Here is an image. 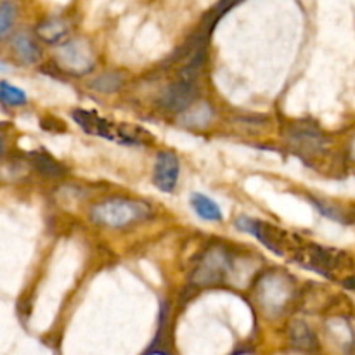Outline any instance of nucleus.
<instances>
[{
    "label": "nucleus",
    "instance_id": "1",
    "mask_svg": "<svg viewBox=\"0 0 355 355\" xmlns=\"http://www.w3.org/2000/svg\"><path fill=\"white\" fill-rule=\"evenodd\" d=\"M73 120L80 125L83 132L90 135H99L107 141L118 142L127 146H144L153 141V135L148 130L137 125L128 123H113L101 118L96 111L75 110L71 113Z\"/></svg>",
    "mask_w": 355,
    "mask_h": 355
},
{
    "label": "nucleus",
    "instance_id": "2",
    "mask_svg": "<svg viewBox=\"0 0 355 355\" xmlns=\"http://www.w3.org/2000/svg\"><path fill=\"white\" fill-rule=\"evenodd\" d=\"M153 208L146 201L130 198H107L94 205L90 210V220L97 225L111 229H123L139 224L151 217Z\"/></svg>",
    "mask_w": 355,
    "mask_h": 355
},
{
    "label": "nucleus",
    "instance_id": "3",
    "mask_svg": "<svg viewBox=\"0 0 355 355\" xmlns=\"http://www.w3.org/2000/svg\"><path fill=\"white\" fill-rule=\"evenodd\" d=\"M232 269V259L224 248H208L194 263L191 283L196 286H210L227 279Z\"/></svg>",
    "mask_w": 355,
    "mask_h": 355
},
{
    "label": "nucleus",
    "instance_id": "4",
    "mask_svg": "<svg viewBox=\"0 0 355 355\" xmlns=\"http://www.w3.org/2000/svg\"><path fill=\"white\" fill-rule=\"evenodd\" d=\"M59 68L73 76H83L92 71L96 64V55L92 47L85 40H68L62 42L55 54Z\"/></svg>",
    "mask_w": 355,
    "mask_h": 355
},
{
    "label": "nucleus",
    "instance_id": "5",
    "mask_svg": "<svg viewBox=\"0 0 355 355\" xmlns=\"http://www.w3.org/2000/svg\"><path fill=\"white\" fill-rule=\"evenodd\" d=\"M297 262L314 272L331 277L336 270L343 269V259H349L347 253L336 252L331 248H322L318 245H309L305 248L297 250Z\"/></svg>",
    "mask_w": 355,
    "mask_h": 355
},
{
    "label": "nucleus",
    "instance_id": "6",
    "mask_svg": "<svg viewBox=\"0 0 355 355\" xmlns=\"http://www.w3.org/2000/svg\"><path fill=\"white\" fill-rule=\"evenodd\" d=\"M236 225H238V229H241V231L250 232V234L255 236L262 245H266L267 248H269L270 252L276 253V255H286L288 248H290V245H288V236L290 234H288V232L281 231V229L274 227V225L270 224H266V222L262 220H253V218L246 217L238 218V220H236Z\"/></svg>",
    "mask_w": 355,
    "mask_h": 355
},
{
    "label": "nucleus",
    "instance_id": "7",
    "mask_svg": "<svg viewBox=\"0 0 355 355\" xmlns=\"http://www.w3.org/2000/svg\"><path fill=\"white\" fill-rule=\"evenodd\" d=\"M288 142L291 148L302 156H319L326 149V137L315 125L309 123H298L293 125L288 132Z\"/></svg>",
    "mask_w": 355,
    "mask_h": 355
},
{
    "label": "nucleus",
    "instance_id": "8",
    "mask_svg": "<svg viewBox=\"0 0 355 355\" xmlns=\"http://www.w3.org/2000/svg\"><path fill=\"white\" fill-rule=\"evenodd\" d=\"M259 300L263 309L277 312L288 304L291 297L290 281L284 276H266L259 284Z\"/></svg>",
    "mask_w": 355,
    "mask_h": 355
},
{
    "label": "nucleus",
    "instance_id": "9",
    "mask_svg": "<svg viewBox=\"0 0 355 355\" xmlns=\"http://www.w3.org/2000/svg\"><path fill=\"white\" fill-rule=\"evenodd\" d=\"M180 163L175 153L162 151L156 156L155 172H153V184L163 193H173L179 182Z\"/></svg>",
    "mask_w": 355,
    "mask_h": 355
},
{
    "label": "nucleus",
    "instance_id": "10",
    "mask_svg": "<svg viewBox=\"0 0 355 355\" xmlns=\"http://www.w3.org/2000/svg\"><path fill=\"white\" fill-rule=\"evenodd\" d=\"M69 35V23L64 17H47L37 26V37L45 44H59Z\"/></svg>",
    "mask_w": 355,
    "mask_h": 355
},
{
    "label": "nucleus",
    "instance_id": "11",
    "mask_svg": "<svg viewBox=\"0 0 355 355\" xmlns=\"http://www.w3.org/2000/svg\"><path fill=\"white\" fill-rule=\"evenodd\" d=\"M12 51L16 58L19 59L23 64H33L38 61L42 51L38 47L37 40L28 33H17L12 40Z\"/></svg>",
    "mask_w": 355,
    "mask_h": 355
},
{
    "label": "nucleus",
    "instance_id": "12",
    "mask_svg": "<svg viewBox=\"0 0 355 355\" xmlns=\"http://www.w3.org/2000/svg\"><path fill=\"white\" fill-rule=\"evenodd\" d=\"M191 207L196 211L198 217L203 218V220L222 222V218H224L220 207H218L211 198L205 196V194L201 193H194L193 196H191Z\"/></svg>",
    "mask_w": 355,
    "mask_h": 355
},
{
    "label": "nucleus",
    "instance_id": "13",
    "mask_svg": "<svg viewBox=\"0 0 355 355\" xmlns=\"http://www.w3.org/2000/svg\"><path fill=\"white\" fill-rule=\"evenodd\" d=\"M30 159L33 163L35 168L45 177H52V179H58V177L64 175V166L59 162H55L52 156H49L45 151H33L30 153Z\"/></svg>",
    "mask_w": 355,
    "mask_h": 355
},
{
    "label": "nucleus",
    "instance_id": "14",
    "mask_svg": "<svg viewBox=\"0 0 355 355\" xmlns=\"http://www.w3.org/2000/svg\"><path fill=\"white\" fill-rule=\"evenodd\" d=\"M290 338L291 343L300 350H312L318 347L314 331H312L311 326L304 321L293 322V326H291L290 329Z\"/></svg>",
    "mask_w": 355,
    "mask_h": 355
},
{
    "label": "nucleus",
    "instance_id": "15",
    "mask_svg": "<svg viewBox=\"0 0 355 355\" xmlns=\"http://www.w3.org/2000/svg\"><path fill=\"white\" fill-rule=\"evenodd\" d=\"M211 118H214V110L207 103H201L184 111L182 123H186L187 127H205L210 123Z\"/></svg>",
    "mask_w": 355,
    "mask_h": 355
},
{
    "label": "nucleus",
    "instance_id": "16",
    "mask_svg": "<svg viewBox=\"0 0 355 355\" xmlns=\"http://www.w3.org/2000/svg\"><path fill=\"white\" fill-rule=\"evenodd\" d=\"M0 103L7 107H19L28 103V96L21 89L10 85L9 82H0Z\"/></svg>",
    "mask_w": 355,
    "mask_h": 355
},
{
    "label": "nucleus",
    "instance_id": "17",
    "mask_svg": "<svg viewBox=\"0 0 355 355\" xmlns=\"http://www.w3.org/2000/svg\"><path fill=\"white\" fill-rule=\"evenodd\" d=\"M121 85H123V76L120 73H104L90 83L94 90H99L103 94L116 92L118 89H121Z\"/></svg>",
    "mask_w": 355,
    "mask_h": 355
},
{
    "label": "nucleus",
    "instance_id": "18",
    "mask_svg": "<svg viewBox=\"0 0 355 355\" xmlns=\"http://www.w3.org/2000/svg\"><path fill=\"white\" fill-rule=\"evenodd\" d=\"M16 16H17L16 3L12 2L0 3V40L6 38L7 35H9V31L12 30Z\"/></svg>",
    "mask_w": 355,
    "mask_h": 355
},
{
    "label": "nucleus",
    "instance_id": "19",
    "mask_svg": "<svg viewBox=\"0 0 355 355\" xmlns=\"http://www.w3.org/2000/svg\"><path fill=\"white\" fill-rule=\"evenodd\" d=\"M2 153H3V139L2 135H0V156H2Z\"/></svg>",
    "mask_w": 355,
    "mask_h": 355
},
{
    "label": "nucleus",
    "instance_id": "20",
    "mask_svg": "<svg viewBox=\"0 0 355 355\" xmlns=\"http://www.w3.org/2000/svg\"><path fill=\"white\" fill-rule=\"evenodd\" d=\"M0 69H3V64H2V62H0Z\"/></svg>",
    "mask_w": 355,
    "mask_h": 355
}]
</instances>
